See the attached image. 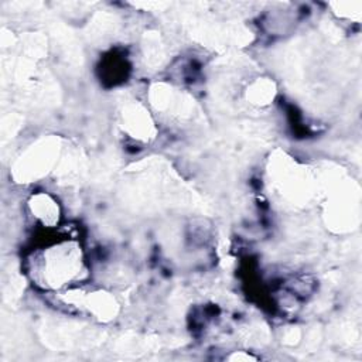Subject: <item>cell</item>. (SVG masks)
Wrapping results in <instances>:
<instances>
[{
	"label": "cell",
	"instance_id": "7a4b0ae2",
	"mask_svg": "<svg viewBox=\"0 0 362 362\" xmlns=\"http://www.w3.org/2000/svg\"><path fill=\"white\" fill-rule=\"evenodd\" d=\"M28 208L34 218L42 222L44 226L51 228L58 222L59 206L58 202L45 192H38L28 199Z\"/></svg>",
	"mask_w": 362,
	"mask_h": 362
},
{
	"label": "cell",
	"instance_id": "6da1fadb",
	"mask_svg": "<svg viewBox=\"0 0 362 362\" xmlns=\"http://www.w3.org/2000/svg\"><path fill=\"white\" fill-rule=\"evenodd\" d=\"M33 280L42 287L58 290L79 279L83 272L81 246L62 242L37 253L31 262Z\"/></svg>",
	"mask_w": 362,
	"mask_h": 362
}]
</instances>
